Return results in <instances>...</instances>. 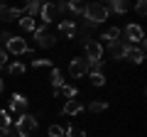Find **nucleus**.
<instances>
[{"label": "nucleus", "mask_w": 147, "mask_h": 137, "mask_svg": "<svg viewBox=\"0 0 147 137\" xmlns=\"http://www.w3.org/2000/svg\"><path fill=\"white\" fill-rule=\"evenodd\" d=\"M0 137H5V135H3V132H0Z\"/></svg>", "instance_id": "nucleus-31"}, {"label": "nucleus", "mask_w": 147, "mask_h": 137, "mask_svg": "<svg viewBox=\"0 0 147 137\" xmlns=\"http://www.w3.org/2000/svg\"><path fill=\"white\" fill-rule=\"evenodd\" d=\"M69 74H71V79H84L88 74V61L84 56H74L69 61Z\"/></svg>", "instance_id": "nucleus-6"}, {"label": "nucleus", "mask_w": 147, "mask_h": 137, "mask_svg": "<svg viewBox=\"0 0 147 137\" xmlns=\"http://www.w3.org/2000/svg\"><path fill=\"white\" fill-rule=\"evenodd\" d=\"M88 81L93 86H105V74L103 71H88Z\"/></svg>", "instance_id": "nucleus-20"}, {"label": "nucleus", "mask_w": 147, "mask_h": 137, "mask_svg": "<svg viewBox=\"0 0 147 137\" xmlns=\"http://www.w3.org/2000/svg\"><path fill=\"white\" fill-rule=\"evenodd\" d=\"M88 110L91 113H105L108 110V103L105 100H93V103H88Z\"/></svg>", "instance_id": "nucleus-22"}, {"label": "nucleus", "mask_w": 147, "mask_h": 137, "mask_svg": "<svg viewBox=\"0 0 147 137\" xmlns=\"http://www.w3.org/2000/svg\"><path fill=\"white\" fill-rule=\"evenodd\" d=\"M7 71H10V74L12 76H22V74H25V71H27V66H25V64H22V61H12V64H7Z\"/></svg>", "instance_id": "nucleus-19"}, {"label": "nucleus", "mask_w": 147, "mask_h": 137, "mask_svg": "<svg viewBox=\"0 0 147 137\" xmlns=\"http://www.w3.org/2000/svg\"><path fill=\"white\" fill-rule=\"evenodd\" d=\"M3 49H5L7 54H15V56H20V54H27V52H30V44H27L25 37H17V34H12V37L5 42V47H3Z\"/></svg>", "instance_id": "nucleus-4"}, {"label": "nucleus", "mask_w": 147, "mask_h": 137, "mask_svg": "<svg viewBox=\"0 0 147 137\" xmlns=\"http://www.w3.org/2000/svg\"><path fill=\"white\" fill-rule=\"evenodd\" d=\"M118 39H120V27H113V30L103 32V34L98 37V47H100V49H110Z\"/></svg>", "instance_id": "nucleus-8"}, {"label": "nucleus", "mask_w": 147, "mask_h": 137, "mask_svg": "<svg viewBox=\"0 0 147 137\" xmlns=\"http://www.w3.org/2000/svg\"><path fill=\"white\" fill-rule=\"evenodd\" d=\"M76 30H79V25H76L74 20H61V22H59V34L66 37V39L76 37Z\"/></svg>", "instance_id": "nucleus-10"}, {"label": "nucleus", "mask_w": 147, "mask_h": 137, "mask_svg": "<svg viewBox=\"0 0 147 137\" xmlns=\"http://www.w3.org/2000/svg\"><path fill=\"white\" fill-rule=\"evenodd\" d=\"M64 137H86V132L81 130V127L69 125V127H64Z\"/></svg>", "instance_id": "nucleus-23"}, {"label": "nucleus", "mask_w": 147, "mask_h": 137, "mask_svg": "<svg viewBox=\"0 0 147 137\" xmlns=\"http://www.w3.org/2000/svg\"><path fill=\"white\" fill-rule=\"evenodd\" d=\"M5 66H7V52L0 47V68H5Z\"/></svg>", "instance_id": "nucleus-27"}, {"label": "nucleus", "mask_w": 147, "mask_h": 137, "mask_svg": "<svg viewBox=\"0 0 147 137\" xmlns=\"http://www.w3.org/2000/svg\"><path fill=\"white\" fill-rule=\"evenodd\" d=\"M34 130H37V118L30 115V113H25V115H20V118L15 120V132H17V137H30Z\"/></svg>", "instance_id": "nucleus-2"}, {"label": "nucleus", "mask_w": 147, "mask_h": 137, "mask_svg": "<svg viewBox=\"0 0 147 137\" xmlns=\"http://www.w3.org/2000/svg\"><path fill=\"white\" fill-rule=\"evenodd\" d=\"M47 135H49V137H64V127H61V125H49Z\"/></svg>", "instance_id": "nucleus-26"}, {"label": "nucleus", "mask_w": 147, "mask_h": 137, "mask_svg": "<svg viewBox=\"0 0 147 137\" xmlns=\"http://www.w3.org/2000/svg\"><path fill=\"white\" fill-rule=\"evenodd\" d=\"M81 110H84V105H81L76 98H74V100H66V103H64V108H61L64 115H79Z\"/></svg>", "instance_id": "nucleus-13"}, {"label": "nucleus", "mask_w": 147, "mask_h": 137, "mask_svg": "<svg viewBox=\"0 0 147 137\" xmlns=\"http://www.w3.org/2000/svg\"><path fill=\"white\" fill-rule=\"evenodd\" d=\"M27 105H30V100H27L22 93H12L10 105H7V113H17V115H25V113H27Z\"/></svg>", "instance_id": "nucleus-7"}, {"label": "nucleus", "mask_w": 147, "mask_h": 137, "mask_svg": "<svg viewBox=\"0 0 147 137\" xmlns=\"http://www.w3.org/2000/svg\"><path fill=\"white\" fill-rule=\"evenodd\" d=\"M125 59H127V61H132V64H142V59H145V49H140V47H127Z\"/></svg>", "instance_id": "nucleus-12"}, {"label": "nucleus", "mask_w": 147, "mask_h": 137, "mask_svg": "<svg viewBox=\"0 0 147 137\" xmlns=\"http://www.w3.org/2000/svg\"><path fill=\"white\" fill-rule=\"evenodd\" d=\"M32 66H34V68H44V66L52 68L54 61H52V59H32Z\"/></svg>", "instance_id": "nucleus-25"}, {"label": "nucleus", "mask_w": 147, "mask_h": 137, "mask_svg": "<svg viewBox=\"0 0 147 137\" xmlns=\"http://www.w3.org/2000/svg\"><path fill=\"white\" fill-rule=\"evenodd\" d=\"M54 93H61L64 98L74 100V98H76V95H79V88H76V86H66V83H64L61 88H59V91H54Z\"/></svg>", "instance_id": "nucleus-18"}, {"label": "nucleus", "mask_w": 147, "mask_h": 137, "mask_svg": "<svg viewBox=\"0 0 147 137\" xmlns=\"http://www.w3.org/2000/svg\"><path fill=\"white\" fill-rule=\"evenodd\" d=\"M3 88H5V81H3V79H0V93H3Z\"/></svg>", "instance_id": "nucleus-30"}, {"label": "nucleus", "mask_w": 147, "mask_h": 137, "mask_svg": "<svg viewBox=\"0 0 147 137\" xmlns=\"http://www.w3.org/2000/svg\"><path fill=\"white\" fill-rule=\"evenodd\" d=\"M105 10H113V12H118V15H123V12H127L130 10V3H125V0H110L108 5H105Z\"/></svg>", "instance_id": "nucleus-14"}, {"label": "nucleus", "mask_w": 147, "mask_h": 137, "mask_svg": "<svg viewBox=\"0 0 147 137\" xmlns=\"http://www.w3.org/2000/svg\"><path fill=\"white\" fill-rule=\"evenodd\" d=\"M32 34H34L37 44H39L42 49H52L54 44H57V39H54V34H49V32H47V25H37Z\"/></svg>", "instance_id": "nucleus-5"}, {"label": "nucleus", "mask_w": 147, "mask_h": 137, "mask_svg": "<svg viewBox=\"0 0 147 137\" xmlns=\"http://www.w3.org/2000/svg\"><path fill=\"white\" fill-rule=\"evenodd\" d=\"M120 37H123V42L125 44H130V47H135V44H140L142 39H145V32H142V27L140 25H125L120 30Z\"/></svg>", "instance_id": "nucleus-3"}, {"label": "nucleus", "mask_w": 147, "mask_h": 137, "mask_svg": "<svg viewBox=\"0 0 147 137\" xmlns=\"http://www.w3.org/2000/svg\"><path fill=\"white\" fill-rule=\"evenodd\" d=\"M39 10H42V3H39V0H34V3H27V5H25V15L32 17V20L39 15Z\"/></svg>", "instance_id": "nucleus-17"}, {"label": "nucleus", "mask_w": 147, "mask_h": 137, "mask_svg": "<svg viewBox=\"0 0 147 137\" xmlns=\"http://www.w3.org/2000/svg\"><path fill=\"white\" fill-rule=\"evenodd\" d=\"M54 15H57V7H54V3H44L42 10H39L42 22H44V25H52V22H54Z\"/></svg>", "instance_id": "nucleus-11"}, {"label": "nucleus", "mask_w": 147, "mask_h": 137, "mask_svg": "<svg viewBox=\"0 0 147 137\" xmlns=\"http://www.w3.org/2000/svg\"><path fill=\"white\" fill-rule=\"evenodd\" d=\"M84 20H86V25H100V22H105L108 20V10H105V5L103 3H88V5H84Z\"/></svg>", "instance_id": "nucleus-1"}, {"label": "nucleus", "mask_w": 147, "mask_h": 137, "mask_svg": "<svg viewBox=\"0 0 147 137\" xmlns=\"http://www.w3.org/2000/svg\"><path fill=\"white\" fill-rule=\"evenodd\" d=\"M86 61H103V49L98 47V42H93L91 39L88 44H86Z\"/></svg>", "instance_id": "nucleus-9"}, {"label": "nucleus", "mask_w": 147, "mask_h": 137, "mask_svg": "<svg viewBox=\"0 0 147 137\" xmlns=\"http://www.w3.org/2000/svg\"><path fill=\"white\" fill-rule=\"evenodd\" d=\"M10 130H12V118H10V113H7V110H3V108H0V132H3V135H7Z\"/></svg>", "instance_id": "nucleus-15"}, {"label": "nucleus", "mask_w": 147, "mask_h": 137, "mask_svg": "<svg viewBox=\"0 0 147 137\" xmlns=\"http://www.w3.org/2000/svg\"><path fill=\"white\" fill-rule=\"evenodd\" d=\"M17 22H20V27H22V30H27V32H34V27H37V22L32 20V17H27V15H22Z\"/></svg>", "instance_id": "nucleus-21"}, {"label": "nucleus", "mask_w": 147, "mask_h": 137, "mask_svg": "<svg viewBox=\"0 0 147 137\" xmlns=\"http://www.w3.org/2000/svg\"><path fill=\"white\" fill-rule=\"evenodd\" d=\"M10 37H12L10 32H3V30H0V42H7V39H10Z\"/></svg>", "instance_id": "nucleus-29"}, {"label": "nucleus", "mask_w": 147, "mask_h": 137, "mask_svg": "<svg viewBox=\"0 0 147 137\" xmlns=\"http://www.w3.org/2000/svg\"><path fill=\"white\" fill-rule=\"evenodd\" d=\"M135 10H137V15H145V12H147V5H145V3L140 0V3L135 5Z\"/></svg>", "instance_id": "nucleus-28"}, {"label": "nucleus", "mask_w": 147, "mask_h": 137, "mask_svg": "<svg viewBox=\"0 0 147 137\" xmlns=\"http://www.w3.org/2000/svg\"><path fill=\"white\" fill-rule=\"evenodd\" d=\"M66 10L74 12V15H81V12H84V5H81L79 0H71V3H66Z\"/></svg>", "instance_id": "nucleus-24"}, {"label": "nucleus", "mask_w": 147, "mask_h": 137, "mask_svg": "<svg viewBox=\"0 0 147 137\" xmlns=\"http://www.w3.org/2000/svg\"><path fill=\"white\" fill-rule=\"evenodd\" d=\"M49 79H52L54 91H59V88L64 86V74H61V68H59V66H52V74H49Z\"/></svg>", "instance_id": "nucleus-16"}]
</instances>
